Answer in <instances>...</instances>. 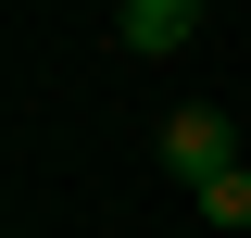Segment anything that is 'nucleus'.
I'll list each match as a JSON object with an SVG mask.
<instances>
[{"instance_id":"obj_3","label":"nucleus","mask_w":251,"mask_h":238,"mask_svg":"<svg viewBox=\"0 0 251 238\" xmlns=\"http://www.w3.org/2000/svg\"><path fill=\"white\" fill-rule=\"evenodd\" d=\"M188 201H201V226L239 238V226H251V163H239V176H214V188H188Z\"/></svg>"},{"instance_id":"obj_1","label":"nucleus","mask_w":251,"mask_h":238,"mask_svg":"<svg viewBox=\"0 0 251 238\" xmlns=\"http://www.w3.org/2000/svg\"><path fill=\"white\" fill-rule=\"evenodd\" d=\"M163 163H176L188 188H214V176H239V125H226L214 100H176V113H163Z\"/></svg>"},{"instance_id":"obj_2","label":"nucleus","mask_w":251,"mask_h":238,"mask_svg":"<svg viewBox=\"0 0 251 238\" xmlns=\"http://www.w3.org/2000/svg\"><path fill=\"white\" fill-rule=\"evenodd\" d=\"M188 25H201V0H126V50H138V63H176Z\"/></svg>"}]
</instances>
